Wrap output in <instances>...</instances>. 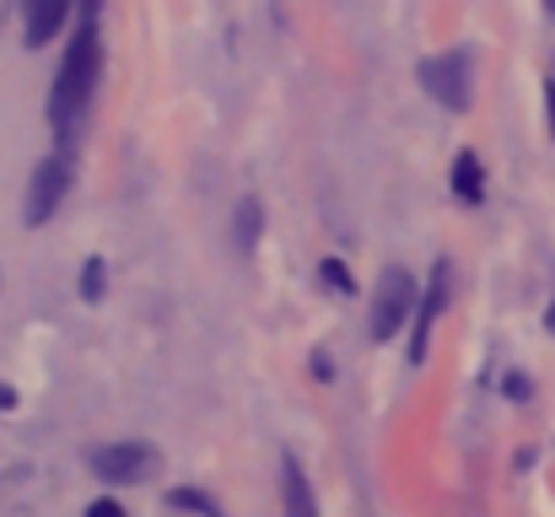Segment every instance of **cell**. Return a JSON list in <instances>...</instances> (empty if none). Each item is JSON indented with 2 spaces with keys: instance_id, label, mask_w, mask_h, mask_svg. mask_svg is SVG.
I'll return each mask as SVG.
<instances>
[{
  "instance_id": "6da1fadb",
  "label": "cell",
  "mask_w": 555,
  "mask_h": 517,
  "mask_svg": "<svg viewBox=\"0 0 555 517\" xmlns=\"http://www.w3.org/2000/svg\"><path fill=\"white\" fill-rule=\"evenodd\" d=\"M98 70H103V49H98V22H81L65 60H60V76H54V92H49V119L54 130L70 141L76 135V119L81 108L92 103V87H98Z\"/></svg>"
},
{
  "instance_id": "7a4b0ae2",
  "label": "cell",
  "mask_w": 555,
  "mask_h": 517,
  "mask_svg": "<svg viewBox=\"0 0 555 517\" xmlns=\"http://www.w3.org/2000/svg\"><path fill=\"white\" fill-rule=\"evenodd\" d=\"M415 308H421V297H415L410 270L388 264V270L377 275V292H372V340H393V335L410 324Z\"/></svg>"
},
{
  "instance_id": "3957f363",
  "label": "cell",
  "mask_w": 555,
  "mask_h": 517,
  "mask_svg": "<svg viewBox=\"0 0 555 517\" xmlns=\"http://www.w3.org/2000/svg\"><path fill=\"white\" fill-rule=\"evenodd\" d=\"M421 87H426V98L431 103H442L448 114H464L469 103H475V76H469V54L464 49H448V54H431L426 65H421Z\"/></svg>"
},
{
  "instance_id": "277c9868",
  "label": "cell",
  "mask_w": 555,
  "mask_h": 517,
  "mask_svg": "<svg viewBox=\"0 0 555 517\" xmlns=\"http://www.w3.org/2000/svg\"><path fill=\"white\" fill-rule=\"evenodd\" d=\"M92 475L114 480V486H135L157 475V448L146 442H114V448H92Z\"/></svg>"
},
{
  "instance_id": "5b68a950",
  "label": "cell",
  "mask_w": 555,
  "mask_h": 517,
  "mask_svg": "<svg viewBox=\"0 0 555 517\" xmlns=\"http://www.w3.org/2000/svg\"><path fill=\"white\" fill-rule=\"evenodd\" d=\"M65 189H70V157H43L27 183V227H43L60 210Z\"/></svg>"
},
{
  "instance_id": "8992f818",
  "label": "cell",
  "mask_w": 555,
  "mask_h": 517,
  "mask_svg": "<svg viewBox=\"0 0 555 517\" xmlns=\"http://www.w3.org/2000/svg\"><path fill=\"white\" fill-rule=\"evenodd\" d=\"M448 308V264H437L431 270V286H426V297H421V308H415V335H410V361H426V345H431V324H437V313Z\"/></svg>"
},
{
  "instance_id": "52a82bcc",
  "label": "cell",
  "mask_w": 555,
  "mask_h": 517,
  "mask_svg": "<svg viewBox=\"0 0 555 517\" xmlns=\"http://www.w3.org/2000/svg\"><path fill=\"white\" fill-rule=\"evenodd\" d=\"M76 0H27V49H43L54 43V33L65 27Z\"/></svg>"
},
{
  "instance_id": "ba28073f",
  "label": "cell",
  "mask_w": 555,
  "mask_h": 517,
  "mask_svg": "<svg viewBox=\"0 0 555 517\" xmlns=\"http://www.w3.org/2000/svg\"><path fill=\"white\" fill-rule=\"evenodd\" d=\"M281 502H286V517H319L313 513V491H308L297 458H281Z\"/></svg>"
},
{
  "instance_id": "9c48e42d",
  "label": "cell",
  "mask_w": 555,
  "mask_h": 517,
  "mask_svg": "<svg viewBox=\"0 0 555 517\" xmlns=\"http://www.w3.org/2000/svg\"><path fill=\"white\" fill-rule=\"evenodd\" d=\"M259 227H264V205L248 194V199H237V216H232V232H237V254H254V243H259Z\"/></svg>"
},
{
  "instance_id": "30bf717a",
  "label": "cell",
  "mask_w": 555,
  "mask_h": 517,
  "mask_svg": "<svg viewBox=\"0 0 555 517\" xmlns=\"http://www.w3.org/2000/svg\"><path fill=\"white\" fill-rule=\"evenodd\" d=\"M453 194L469 199V205L486 194V172H480V157H475V152H459V157H453Z\"/></svg>"
},
{
  "instance_id": "8fae6325",
  "label": "cell",
  "mask_w": 555,
  "mask_h": 517,
  "mask_svg": "<svg viewBox=\"0 0 555 517\" xmlns=\"http://www.w3.org/2000/svg\"><path fill=\"white\" fill-rule=\"evenodd\" d=\"M103 292H108V264L92 254V259L81 264V302H92V308H98V302H103Z\"/></svg>"
},
{
  "instance_id": "7c38bea8",
  "label": "cell",
  "mask_w": 555,
  "mask_h": 517,
  "mask_svg": "<svg viewBox=\"0 0 555 517\" xmlns=\"http://www.w3.org/2000/svg\"><path fill=\"white\" fill-rule=\"evenodd\" d=\"M168 502H173V507H189V513L221 517V507H216V502H210V496H199V491H173V496H168Z\"/></svg>"
},
{
  "instance_id": "4fadbf2b",
  "label": "cell",
  "mask_w": 555,
  "mask_h": 517,
  "mask_svg": "<svg viewBox=\"0 0 555 517\" xmlns=\"http://www.w3.org/2000/svg\"><path fill=\"white\" fill-rule=\"evenodd\" d=\"M324 281H330V286H340V292H351V275H346V270H340L335 259L324 264Z\"/></svg>"
},
{
  "instance_id": "5bb4252c",
  "label": "cell",
  "mask_w": 555,
  "mask_h": 517,
  "mask_svg": "<svg viewBox=\"0 0 555 517\" xmlns=\"http://www.w3.org/2000/svg\"><path fill=\"white\" fill-rule=\"evenodd\" d=\"M87 517H125V507H119V502H92Z\"/></svg>"
},
{
  "instance_id": "9a60e30c",
  "label": "cell",
  "mask_w": 555,
  "mask_h": 517,
  "mask_svg": "<svg viewBox=\"0 0 555 517\" xmlns=\"http://www.w3.org/2000/svg\"><path fill=\"white\" fill-rule=\"evenodd\" d=\"M81 5V22H98V11H103V0H76Z\"/></svg>"
},
{
  "instance_id": "2e32d148",
  "label": "cell",
  "mask_w": 555,
  "mask_h": 517,
  "mask_svg": "<svg viewBox=\"0 0 555 517\" xmlns=\"http://www.w3.org/2000/svg\"><path fill=\"white\" fill-rule=\"evenodd\" d=\"M11 404H16V393H11V388L0 383V410H11Z\"/></svg>"
},
{
  "instance_id": "e0dca14e",
  "label": "cell",
  "mask_w": 555,
  "mask_h": 517,
  "mask_svg": "<svg viewBox=\"0 0 555 517\" xmlns=\"http://www.w3.org/2000/svg\"><path fill=\"white\" fill-rule=\"evenodd\" d=\"M545 103H551V130H555V81H551V92H545Z\"/></svg>"
},
{
  "instance_id": "ac0fdd59",
  "label": "cell",
  "mask_w": 555,
  "mask_h": 517,
  "mask_svg": "<svg viewBox=\"0 0 555 517\" xmlns=\"http://www.w3.org/2000/svg\"><path fill=\"white\" fill-rule=\"evenodd\" d=\"M545 324H551V335H555V302H551V313H545Z\"/></svg>"
},
{
  "instance_id": "d6986e66",
  "label": "cell",
  "mask_w": 555,
  "mask_h": 517,
  "mask_svg": "<svg viewBox=\"0 0 555 517\" xmlns=\"http://www.w3.org/2000/svg\"><path fill=\"white\" fill-rule=\"evenodd\" d=\"M545 11H551V16H555V0H545Z\"/></svg>"
}]
</instances>
